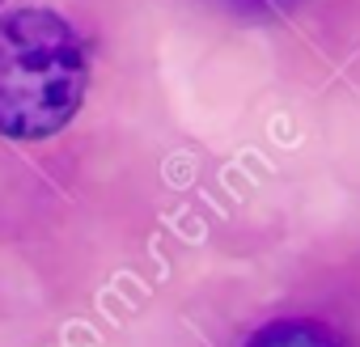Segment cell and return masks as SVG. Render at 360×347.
Wrapping results in <instances>:
<instances>
[{
    "mask_svg": "<svg viewBox=\"0 0 360 347\" xmlns=\"http://www.w3.org/2000/svg\"><path fill=\"white\" fill-rule=\"evenodd\" d=\"M89 60L81 34L51 9L0 13V136L51 140L81 110Z\"/></svg>",
    "mask_w": 360,
    "mask_h": 347,
    "instance_id": "cell-1",
    "label": "cell"
},
{
    "mask_svg": "<svg viewBox=\"0 0 360 347\" xmlns=\"http://www.w3.org/2000/svg\"><path fill=\"white\" fill-rule=\"evenodd\" d=\"M246 347H347L326 322L314 317H280L271 326H263Z\"/></svg>",
    "mask_w": 360,
    "mask_h": 347,
    "instance_id": "cell-2",
    "label": "cell"
},
{
    "mask_svg": "<svg viewBox=\"0 0 360 347\" xmlns=\"http://www.w3.org/2000/svg\"><path fill=\"white\" fill-rule=\"evenodd\" d=\"M229 5H238V9H259V13H280V9L297 5V0H229Z\"/></svg>",
    "mask_w": 360,
    "mask_h": 347,
    "instance_id": "cell-3",
    "label": "cell"
}]
</instances>
